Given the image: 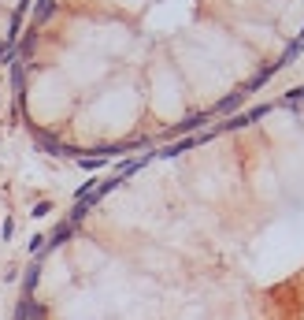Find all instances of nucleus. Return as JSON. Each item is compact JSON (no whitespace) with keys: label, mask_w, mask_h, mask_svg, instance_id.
Here are the masks:
<instances>
[{"label":"nucleus","mask_w":304,"mask_h":320,"mask_svg":"<svg viewBox=\"0 0 304 320\" xmlns=\"http://www.w3.org/2000/svg\"><path fill=\"white\" fill-rule=\"evenodd\" d=\"M26 8H30V0H0V56L8 52V45H12L19 23L26 15Z\"/></svg>","instance_id":"nucleus-3"},{"label":"nucleus","mask_w":304,"mask_h":320,"mask_svg":"<svg viewBox=\"0 0 304 320\" xmlns=\"http://www.w3.org/2000/svg\"><path fill=\"white\" fill-rule=\"evenodd\" d=\"M304 0H41L19 49L26 130L71 156L175 138L271 78Z\"/></svg>","instance_id":"nucleus-2"},{"label":"nucleus","mask_w":304,"mask_h":320,"mask_svg":"<svg viewBox=\"0 0 304 320\" xmlns=\"http://www.w3.org/2000/svg\"><path fill=\"white\" fill-rule=\"evenodd\" d=\"M19 320H304V90L85 197L30 268Z\"/></svg>","instance_id":"nucleus-1"}]
</instances>
